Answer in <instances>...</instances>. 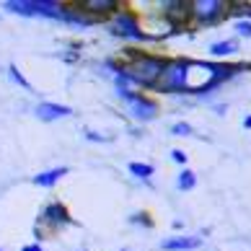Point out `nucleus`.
Segmentation results:
<instances>
[{
    "label": "nucleus",
    "mask_w": 251,
    "mask_h": 251,
    "mask_svg": "<svg viewBox=\"0 0 251 251\" xmlns=\"http://www.w3.org/2000/svg\"><path fill=\"white\" fill-rule=\"evenodd\" d=\"M86 140H91V143H111V137L99 135V132H94V129H86Z\"/></svg>",
    "instance_id": "nucleus-21"
},
{
    "label": "nucleus",
    "mask_w": 251,
    "mask_h": 251,
    "mask_svg": "<svg viewBox=\"0 0 251 251\" xmlns=\"http://www.w3.org/2000/svg\"><path fill=\"white\" fill-rule=\"evenodd\" d=\"M111 34L122 36V39H135V42H158V39H161L158 34H148L140 26V18H137L132 11H127V8H122V11L114 13Z\"/></svg>",
    "instance_id": "nucleus-4"
},
{
    "label": "nucleus",
    "mask_w": 251,
    "mask_h": 251,
    "mask_svg": "<svg viewBox=\"0 0 251 251\" xmlns=\"http://www.w3.org/2000/svg\"><path fill=\"white\" fill-rule=\"evenodd\" d=\"M129 223H132V226H145V228H153V218L148 215V212H132V215H129Z\"/></svg>",
    "instance_id": "nucleus-19"
},
{
    "label": "nucleus",
    "mask_w": 251,
    "mask_h": 251,
    "mask_svg": "<svg viewBox=\"0 0 251 251\" xmlns=\"http://www.w3.org/2000/svg\"><path fill=\"white\" fill-rule=\"evenodd\" d=\"M75 8L83 11L86 16H91V18L104 21V18L114 16L117 11H122V3H119V0H83V3H75Z\"/></svg>",
    "instance_id": "nucleus-9"
},
{
    "label": "nucleus",
    "mask_w": 251,
    "mask_h": 251,
    "mask_svg": "<svg viewBox=\"0 0 251 251\" xmlns=\"http://www.w3.org/2000/svg\"><path fill=\"white\" fill-rule=\"evenodd\" d=\"M197 187V174H194L192 169H181L179 176H176V189L179 192H189Z\"/></svg>",
    "instance_id": "nucleus-15"
},
{
    "label": "nucleus",
    "mask_w": 251,
    "mask_h": 251,
    "mask_svg": "<svg viewBox=\"0 0 251 251\" xmlns=\"http://www.w3.org/2000/svg\"><path fill=\"white\" fill-rule=\"evenodd\" d=\"M189 62L187 57H174L166 62V70L158 80L155 91L161 94H187L189 88Z\"/></svg>",
    "instance_id": "nucleus-2"
},
{
    "label": "nucleus",
    "mask_w": 251,
    "mask_h": 251,
    "mask_svg": "<svg viewBox=\"0 0 251 251\" xmlns=\"http://www.w3.org/2000/svg\"><path fill=\"white\" fill-rule=\"evenodd\" d=\"M200 246H202V238L197 236H171L161 244L163 251H194Z\"/></svg>",
    "instance_id": "nucleus-11"
},
{
    "label": "nucleus",
    "mask_w": 251,
    "mask_h": 251,
    "mask_svg": "<svg viewBox=\"0 0 251 251\" xmlns=\"http://www.w3.org/2000/svg\"><path fill=\"white\" fill-rule=\"evenodd\" d=\"M65 174H70V169H68V166H57V169H50V171H42V174H36L31 181L36 184V187L52 189V187H54V184H57V181L62 179Z\"/></svg>",
    "instance_id": "nucleus-13"
},
{
    "label": "nucleus",
    "mask_w": 251,
    "mask_h": 251,
    "mask_svg": "<svg viewBox=\"0 0 251 251\" xmlns=\"http://www.w3.org/2000/svg\"><path fill=\"white\" fill-rule=\"evenodd\" d=\"M236 34L251 39V21H238V24H236Z\"/></svg>",
    "instance_id": "nucleus-22"
},
{
    "label": "nucleus",
    "mask_w": 251,
    "mask_h": 251,
    "mask_svg": "<svg viewBox=\"0 0 251 251\" xmlns=\"http://www.w3.org/2000/svg\"><path fill=\"white\" fill-rule=\"evenodd\" d=\"M161 13L166 18V24L171 26V34H181L192 24V8L187 0H163Z\"/></svg>",
    "instance_id": "nucleus-8"
},
{
    "label": "nucleus",
    "mask_w": 251,
    "mask_h": 251,
    "mask_svg": "<svg viewBox=\"0 0 251 251\" xmlns=\"http://www.w3.org/2000/svg\"><path fill=\"white\" fill-rule=\"evenodd\" d=\"M0 251H3V249H0Z\"/></svg>",
    "instance_id": "nucleus-26"
},
{
    "label": "nucleus",
    "mask_w": 251,
    "mask_h": 251,
    "mask_svg": "<svg viewBox=\"0 0 251 251\" xmlns=\"http://www.w3.org/2000/svg\"><path fill=\"white\" fill-rule=\"evenodd\" d=\"M236 50H238L236 39H220V42L210 44V54H212V57H230V54H236Z\"/></svg>",
    "instance_id": "nucleus-14"
},
{
    "label": "nucleus",
    "mask_w": 251,
    "mask_h": 251,
    "mask_svg": "<svg viewBox=\"0 0 251 251\" xmlns=\"http://www.w3.org/2000/svg\"><path fill=\"white\" fill-rule=\"evenodd\" d=\"M171 135H176V137H187V135H192V125H189V122H176V125L171 127Z\"/></svg>",
    "instance_id": "nucleus-20"
},
{
    "label": "nucleus",
    "mask_w": 251,
    "mask_h": 251,
    "mask_svg": "<svg viewBox=\"0 0 251 251\" xmlns=\"http://www.w3.org/2000/svg\"><path fill=\"white\" fill-rule=\"evenodd\" d=\"M73 218L68 207H65L62 202H50L47 207L42 210L39 220H36V244H39L42 238H47V233H54V230H60L65 226H70Z\"/></svg>",
    "instance_id": "nucleus-5"
},
{
    "label": "nucleus",
    "mask_w": 251,
    "mask_h": 251,
    "mask_svg": "<svg viewBox=\"0 0 251 251\" xmlns=\"http://www.w3.org/2000/svg\"><path fill=\"white\" fill-rule=\"evenodd\" d=\"M166 57L161 54H148V52H140V50H132L127 47L122 52V70L127 73V78L140 86L145 91H155L158 80H161L163 70H166Z\"/></svg>",
    "instance_id": "nucleus-1"
},
{
    "label": "nucleus",
    "mask_w": 251,
    "mask_h": 251,
    "mask_svg": "<svg viewBox=\"0 0 251 251\" xmlns=\"http://www.w3.org/2000/svg\"><path fill=\"white\" fill-rule=\"evenodd\" d=\"M122 251H125V249H122Z\"/></svg>",
    "instance_id": "nucleus-27"
},
{
    "label": "nucleus",
    "mask_w": 251,
    "mask_h": 251,
    "mask_svg": "<svg viewBox=\"0 0 251 251\" xmlns=\"http://www.w3.org/2000/svg\"><path fill=\"white\" fill-rule=\"evenodd\" d=\"M192 24L197 26H215L228 18V3L226 0H192Z\"/></svg>",
    "instance_id": "nucleus-6"
},
{
    "label": "nucleus",
    "mask_w": 251,
    "mask_h": 251,
    "mask_svg": "<svg viewBox=\"0 0 251 251\" xmlns=\"http://www.w3.org/2000/svg\"><path fill=\"white\" fill-rule=\"evenodd\" d=\"M228 16H238L241 21H249L251 18V3H244V0H233V3H228Z\"/></svg>",
    "instance_id": "nucleus-16"
},
{
    "label": "nucleus",
    "mask_w": 251,
    "mask_h": 251,
    "mask_svg": "<svg viewBox=\"0 0 251 251\" xmlns=\"http://www.w3.org/2000/svg\"><path fill=\"white\" fill-rule=\"evenodd\" d=\"M8 75H11V80L16 83V86H21L24 91H34V88H31V83H29V80L24 78V73L18 70L16 65H8Z\"/></svg>",
    "instance_id": "nucleus-18"
},
{
    "label": "nucleus",
    "mask_w": 251,
    "mask_h": 251,
    "mask_svg": "<svg viewBox=\"0 0 251 251\" xmlns=\"http://www.w3.org/2000/svg\"><path fill=\"white\" fill-rule=\"evenodd\" d=\"M171 161H174V163H179V166H184V163H187V153L176 148V151H171Z\"/></svg>",
    "instance_id": "nucleus-23"
},
{
    "label": "nucleus",
    "mask_w": 251,
    "mask_h": 251,
    "mask_svg": "<svg viewBox=\"0 0 251 251\" xmlns=\"http://www.w3.org/2000/svg\"><path fill=\"white\" fill-rule=\"evenodd\" d=\"M60 21H65V24H75V26H83V29H88V26H96V24H101L99 18H91V16H86L83 11H78V8H70L68 3H65V8H62V18Z\"/></svg>",
    "instance_id": "nucleus-12"
},
{
    "label": "nucleus",
    "mask_w": 251,
    "mask_h": 251,
    "mask_svg": "<svg viewBox=\"0 0 251 251\" xmlns=\"http://www.w3.org/2000/svg\"><path fill=\"white\" fill-rule=\"evenodd\" d=\"M244 127H246V129H251V114H249V117L244 119Z\"/></svg>",
    "instance_id": "nucleus-25"
},
{
    "label": "nucleus",
    "mask_w": 251,
    "mask_h": 251,
    "mask_svg": "<svg viewBox=\"0 0 251 251\" xmlns=\"http://www.w3.org/2000/svg\"><path fill=\"white\" fill-rule=\"evenodd\" d=\"M34 114L39 117L42 122H57V119L70 117V114H73V109H70V106H65V104H54V101H42V104L34 109Z\"/></svg>",
    "instance_id": "nucleus-10"
},
{
    "label": "nucleus",
    "mask_w": 251,
    "mask_h": 251,
    "mask_svg": "<svg viewBox=\"0 0 251 251\" xmlns=\"http://www.w3.org/2000/svg\"><path fill=\"white\" fill-rule=\"evenodd\" d=\"M62 8L65 3L60 0H5L3 11L16 13V16H39V18H62Z\"/></svg>",
    "instance_id": "nucleus-3"
},
{
    "label": "nucleus",
    "mask_w": 251,
    "mask_h": 251,
    "mask_svg": "<svg viewBox=\"0 0 251 251\" xmlns=\"http://www.w3.org/2000/svg\"><path fill=\"white\" fill-rule=\"evenodd\" d=\"M129 174H132V176H137V179H143V181H148V179H151V176L155 174V169H153L151 163L132 161V163H129Z\"/></svg>",
    "instance_id": "nucleus-17"
},
{
    "label": "nucleus",
    "mask_w": 251,
    "mask_h": 251,
    "mask_svg": "<svg viewBox=\"0 0 251 251\" xmlns=\"http://www.w3.org/2000/svg\"><path fill=\"white\" fill-rule=\"evenodd\" d=\"M119 99H125L129 104V111H132V117L137 122H153L158 117V101H153L151 96L145 94H137V91H117Z\"/></svg>",
    "instance_id": "nucleus-7"
},
{
    "label": "nucleus",
    "mask_w": 251,
    "mask_h": 251,
    "mask_svg": "<svg viewBox=\"0 0 251 251\" xmlns=\"http://www.w3.org/2000/svg\"><path fill=\"white\" fill-rule=\"evenodd\" d=\"M21 251H42V244H26Z\"/></svg>",
    "instance_id": "nucleus-24"
}]
</instances>
